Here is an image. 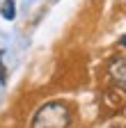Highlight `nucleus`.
Returning <instances> with one entry per match:
<instances>
[{"mask_svg":"<svg viewBox=\"0 0 126 128\" xmlns=\"http://www.w3.org/2000/svg\"><path fill=\"white\" fill-rule=\"evenodd\" d=\"M71 126V108L64 101L44 103L32 117L30 128H69Z\"/></svg>","mask_w":126,"mask_h":128,"instance_id":"obj_1","label":"nucleus"},{"mask_svg":"<svg viewBox=\"0 0 126 128\" xmlns=\"http://www.w3.org/2000/svg\"><path fill=\"white\" fill-rule=\"evenodd\" d=\"M108 73H110V78H112V82H115L119 89H124V92H126V57L115 60L112 64H110Z\"/></svg>","mask_w":126,"mask_h":128,"instance_id":"obj_2","label":"nucleus"},{"mask_svg":"<svg viewBox=\"0 0 126 128\" xmlns=\"http://www.w3.org/2000/svg\"><path fill=\"white\" fill-rule=\"evenodd\" d=\"M0 12H3V16H5L7 21H12L14 16H16V5H14V0H5V2H3V9H0Z\"/></svg>","mask_w":126,"mask_h":128,"instance_id":"obj_3","label":"nucleus"},{"mask_svg":"<svg viewBox=\"0 0 126 128\" xmlns=\"http://www.w3.org/2000/svg\"><path fill=\"white\" fill-rule=\"evenodd\" d=\"M119 46H121V48H126V34H124V37L119 39Z\"/></svg>","mask_w":126,"mask_h":128,"instance_id":"obj_4","label":"nucleus"}]
</instances>
